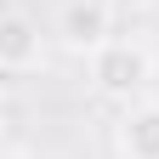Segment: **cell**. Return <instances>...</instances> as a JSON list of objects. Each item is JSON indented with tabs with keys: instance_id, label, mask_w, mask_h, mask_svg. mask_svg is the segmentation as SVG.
<instances>
[{
	"instance_id": "obj_5",
	"label": "cell",
	"mask_w": 159,
	"mask_h": 159,
	"mask_svg": "<svg viewBox=\"0 0 159 159\" xmlns=\"http://www.w3.org/2000/svg\"><path fill=\"white\" fill-rule=\"evenodd\" d=\"M142 6H153V0H114V11H142Z\"/></svg>"
},
{
	"instance_id": "obj_2",
	"label": "cell",
	"mask_w": 159,
	"mask_h": 159,
	"mask_svg": "<svg viewBox=\"0 0 159 159\" xmlns=\"http://www.w3.org/2000/svg\"><path fill=\"white\" fill-rule=\"evenodd\" d=\"M57 40L74 57H91L114 40V0H63L57 11Z\"/></svg>"
},
{
	"instance_id": "obj_4",
	"label": "cell",
	"mask_w": 159,
	"mask_h": 159,
	"mask_svg": "<svg viewBox=\"0 0 159 159\" xmlns=\"http://www.w3.org/2000/svg\"><path fill=\"white\" fill-rule=\"evenodd\" d=\"M119 153L125 159H159V102H131L119 119Z\"/></svg>"
},
{
	"instance_id": "obj_1",
	"label": "cell",
	"mask_w": 159,
	"mask_h": 159,
	"mask_svg": "<svg viewBox=\"0 0 159 159\" xmlns=\"http://www.w3.org/2000/svg\"><path fill=\"white\" fill-rule=\"evenodd\" d=\"M153 80V57L148 46H136V40H108L102 51H91V85L114 97V102H131V97H142Z\"/></svg>"
},
{
	"instance_id": "obj_3",
	"label": "cell",
	"mask_w": 159,
	"mask_h": 159,
	"mask_svg": "<svg viewBox=\"0 0 159 159\" xmlns=\"http://www.w3.org/2000/svg\"><path fill=\"white\" fill-rule=\"evenodd\" d=\"M40 23L29 11H0V74H29L40 63Z\"/></svg>"
}]
</instances>
